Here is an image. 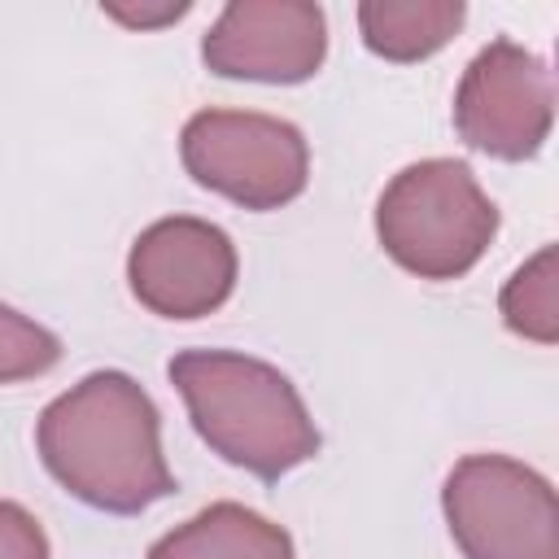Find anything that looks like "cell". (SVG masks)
<instances>
[{
	"instance_id": "cell-6",
	"label": "cell",
	"mask_w": 559,
	"mask_h": 559,
	"mask_svg": "<svg viewBox=\"0 0 559 559\" xmlns=\"http://www.w3.org/2000/svg\"><path fill=\"white\" fill-rule=\"evenodd\" d=\"M555 127V79L537 52L498 35L463 70L454 92V131L467 148L524 162L537 157Z\"/></svg>"
},
{
	"instance_id": "cell-7",
	"label": "cell",
	"mask_w": 559,
	"mask_h": 559,
	"mask_svg": "<svg viewBox=\"0 0 559 559\" xmlns=\"http://www.w3.org/2000/svg\"><path fill=\"white\" fill-rule=\"evenodd\" d=\"M236 245L231 236L192 214H170L148 223L127 253L131 297L157 319H205L236 288Z\"/></svg>"
},
{
	"instance_id": "cell-10",
	"label": "cell",
	"mask_w": 559,
	"mask_h": 559,
	"mask_svg": "<svg viewBox=\"0 0 559 559\" xmlns=\"http://www.w3.org/2000/svg\"><path fill=\"white\" fill-rule=\"evenodd\" d=\"M463 17V0H362L358 35L384 61H424L459 35Z\"/></svg>"
},
{
	"instance_id": "cell-9",
	"label": "cell",
	"mask_w": 559,
	"mask_h": 559,
	"mask_svg": "<svg viewBox=\"0 0 559 559\" xmlns=\"http://www.w3.org/2000/svg\"><path fill=\"white\" fill-rule=\"evenodd\" d=\"M148 559H297L288 528L245 502H210L148 546Z\"/></svg>"
},
{
	"instance_id": "cell-2",
	"label": "cell",
	"mask_w": 559,
	"mask_h": 559,
	"mask_svg": "<svg viewBox=\"0 0 559 559\" xmlns=\"http://www.w3.org/2000/svg\"><path fill=\"white\" fill-rule=\"evenodd\" d=\"M197 437L231 467L280 480L319 454V428L297 384L240 349H179L166 362Z\"/></svg>"
},
{
	"instance_id": "cell-3",
	"label": "cell",
	"mask_w": 559,
	"mask_h": 559,
	"mask_svg": "<svg viewBox=\"0 0 559 559\" xmlns=\"http://www.w3.org/2000/svg\"><path fill=\"white\" fill-rule=\"evenodd\" d=\"M498 236V205L467 162L424 157L402 166L376 201L380 249L419 280H463Z\"/></svg>"
},
{
	"instance_id": "cell-14",
	"label": "cell",
	"mask_w": 559,
	"mask_h": 559,
	"mask_svg": "<svg viewBox=\"0 0 559 559\" xmlns=\"http://www.w3.org/2000/svg\"><path fill=\"white\" fill-rule=\"evenodd\" d=\"M100 13L109 22H118V26H127V31H162V26L179 22V17H188L192 4L188 0H157V4L140 0V4H100Z\"/></svg>"
},
{
	"instance_id": "cell-5",
	"label": "cell",
	"mask_w": 559,
	"mask_h": 559,
	"mask_svg": "<svg viewBox=\"0 0 559 559\" xmlns=\"http://www.w3.org/2000/svg\"><path fill=\"white\" fill-rule=\"evenodd\" d=\"M441 511L463 559H559L555 485L511 454H463Z\"/></svg>"
},
{
	"instance_id": "cell-8",
	"label": "cell",
	"mask_w": 559,
	"mask_h": 559,
	"mask_svg": "<svg viewBox=\"0 0 559 559\" xmlns=\"http://www.w3.org/2000/svg\"><path fill=\"white\" fill-rule=\"evenodd\" d=\"M328 57V17L310 0H231L201 39V61L218 79L306 83Z\"/></svg>"
},
{
	"instance_id": "cell-4",
	"label": "cell",
	"mask_w": 559,
	"mask_h": 559,
	"mask_svg": "<svg viewBox=\"0 0 559 559\" xmlns=\"http://www.w3.org/2000/svg\"><path fill=\"white\" fill-rule=\"evenodd\" d=\"M183 170L245 205V210H280L297 201L310 183V144L301 127L258 109H201L179 131Z\"/></svg>"
},
{
	"instance_id": "cell-11",
	"label": "cell",
	"mask_w": 559,
	"mask_h": 559,
	"mask_svg": "<svg viewBox=\"0 0 559 559\" xmlns=\"http://www.w3.org/2000/svg\"><path fill=\"white\" fill-rule=\"evenodd\" d=\"M498 314L502 323L533 341V345H555L559 341V249L542 245L498 293Z\"/></svg>"
},
{
	"instance_id": "cell-1",
	"label": "cell",
	"mask_w": 559,
	"mask_h": 559,
	"mask_svg": "<svg viewBox=\"0 0 559 559\" xmlns=\"http://www.w3.org/2000/svg\"><path fill=\"white\" fill-rule=\"evenodd\" d=\"M35 450L48 476L83 507L135 515L175 493L162 415L127 371H87L39 411Z\"/></svg>"
},
{
	"instance_id": "cell-13",
	"label": "cell",
	"mask_w": 559,
	"mask_h": 559,
	"mask_svg": "<svg viewBox=\"0 0 559 559\" xmlns=\"http://www.w3.org/2000/svg\"><path fill=\"white\" fill-rule=\"evenodd\" d=\"M0 559H52V546L39 520L9 498H0Z\"/></svg>"
},
{
	"instance_id": "cell-12",
	"label": "cell",
	"mask_w": 559,
	"mask_h": 559,
	"mask_svg": "<svg viewBox=\"0 0 559 559\" xmlns=\"http://www.w3.org/2000/svg\"><path fill=\"white\" fill-rule=\"evenodd\" d=\"M61 362V341L39 319L0 301V384L35 380Z\"/></svg>"
}]
</instances>
